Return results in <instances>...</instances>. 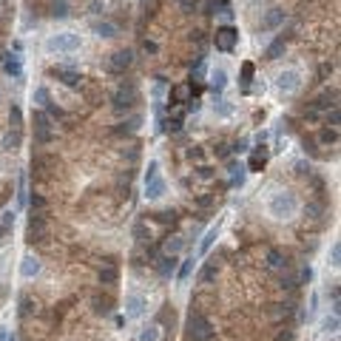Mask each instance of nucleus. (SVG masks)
I'll return each mask as SVG.
<instances>
[{
	"instance_id": "1",
	"label": "nucleus",
	"mask_w": 341,
	"mask_h": 341,
	"mask_svg": "<svg viewBox=\"0 0 341 341\" xmlns=\"http://www.w3.org/2000/svg\"><path fill=\"white\" fill-rule=\"evenodd\" d=\"M270 216L273 219H290V216H296V211H299V202H296V196L287 194V191H281V194H276L273 199H270Z\"/></svg>"
},
{
	"instance_id": "2",
	"label": "nucleus",
	"mask_w": 341,
	"mask_h": 341,
	"mask_svg": "<svg viewBox=\"0 0 341 341\" xmlns=\"http://www.w3.org/2000/svg\"><path fill=\"white\" fill-rule=\"evenodd\" d=\"M213 339V324L202 313H191L188 319V341H211Z\"/></svg>"
},
{
	"instance_id": "3",
	"label": "nucleus",
	"mask_w": 341,
	"mask_h": 341,
	"mask_svg": "<svg viewBox=\"0 0 341 341\" xmlns=\"http://www.w3.org/2000/svg\"><path fill=\"white\" fill-rule=\"evenodd\" d=\"M137 85L134 82H122L117 91H114V97H111V105H114V111H131L134 105H137Z\"/></svg>"
},
{
	"instance_id": "4",
	"label": "nucleus",
	"mask_w": 341,
	"mask_h": 341,
	"mask_svg": "<svg viewBox=\"0 0 341 341\" xmlns=\"http://www.w3.org/2000/svg\"><path fill=\"white\" fill-rule=\"evenodd\" d=\"M80 49V37L71 32H63V34H54V37H49L46 40V51H65V54H71V51Z\"/></svg>"
},
{
	"instance_id": "5",
	"label": "nucleus",
	"mask_w": 341,
	"mask_h": 341,
	"mask_svg": "<svg viewBox=\"0 0 341 341\" xmlns=\"http://www.w3.org/2000/svg\"><path fill=\"white\" fill-rule=\"evenodd\" d=\"M34 137L40 145H46L54 140V128H51V117L46 111H34Z\"/></svg>"
},
{
	"instance_id": "6",
	"label": "nucleus",
	"mask_w": 341,
	"mask_h": 341,
	"mask_svg": "<svg viewBox=\"0 0 341 341\" xmlns=\"http://www.w3.org/2000/svg\"><path fill=\"white\" fill-rule=\"evenodd\" d=\"M236 40H239V32H236L233 26H219L216 34H213V43H216V49L219 51H233Z\"/></svg>"
},
{
	"instance_id": "7",
	"label": "nucleus",
	"mask_w": 341,
	"mask_h": 341,
	"mask_svg": "<svg viewBox=\"0 0 341 341\" xmlns=\"http://www.w3.org/2000/svg\"><path fill=\"white\" fill-rule=\"evenodd\" d=\"M29 242H43L46 239V213H32L29 216V230H26Z\"/></svg>"
},
{
	"instance_id": "8",
	"label": "nucleus",
	"mask_w": 341,
	"mask_h": 341,
	"mask_svg": "<svg viewBox=\"0 0 341 341\" xmlns=\"http://www.w3.org/2000/svg\"><path fill=\"white\" fill-rule=\"evenodd\" d=\"M148 307V299L140 293H128L125 296V319H140Z\"/></svg>"
},
{
	"instance_id": "9",
	"label": "nucleus",
	"mask_w": 341,
	"mask_h": 341,
	"mask_svg": "<svg viewBox=\"0 0 341 341\" xmlns=\"http://www.w3.org/2000/svg\"><path fill=\"white\" fill-rule=\"evenodd\" d=\"M301 85V74L296 71V68H287V71H281L276 77V88L279 91H284V94H290V91H296Z\"/></svg>"
},
{
	"instance_id": "10",
	"label": "nucleus",
	"mask_w": 341,
	"mask_h": 341,
	"mask_svg": "<svg viewBox=\"0 0 341 341\" xmlns=\"http://www.w3.org/2000/svg\"><path fill=\"white\" fill-rule=\"evenodd\" d=\"M131 63H134V51L122 49V51H117V54H111V60H108V71H111V74H122Z\"/></svg>"
},
{
	"instance_id": "11",
	"label": "nucleus",
	"mask_w": 341,
	"mask_h": 341,
	"mask_svg": "<svg viewBox=\"0 0 341 341\" xmlns=\"http://www.w3.org/2000/svg\"><path fill=\"white\" fill-rule=\"evenodd\" d=\"M114 304H117V301H114L111 293H94V296H91V307H94L97 316H108L114 310Z\"/></svg>"
},
{
	"instance_id": "12",
	"label": "nucleus",
	"mask_w": 341,
	"mask_h": 341,
	"mask_svg": "<svg viewBox=\"0 0 341 341\" xmlns=\"http://www.w3.org/2000/svg\"><path fill=\"white\" fill-rule=\"evenodd\" d=\"M51 74H54L57 80L63 82V85H80V74H77L74 68H65V65H54V68H51Z\"/></svg>"
},
{
	"instance_id": "13",
	"label": "nucleus",
	"mask_w": 341,
	"mask_h": 341,
	"mask_svg": "<svg viewBox=\"0 0 341 341\" xmlns=\"http://www.w3.org/2000/svg\"><path fill=\"white\" fill-rule=\"evenodd\" d=\"M157 273L162 279H171L177 273V256L171 253V256H157Z\"/></svg>"
},
{
	"instance_id": "14",
	"label": "nucleus",
	"mask_w": 341,
	"mask_h": 341,
	"mask_svg": "<svg viewBox=\"0 0 341 341\" xmlns=\"http://www.w3.org/2000/svg\"><path fill=\"white\" fill-rule=\"evenodd\" d=\"M100 284H117V279H120V270H117V264H114L111 259L105 261L102 267H100Z\"/></svg>"
},
{
	"instance_id": "15",
	"label": "nucleus",
	"mask_w": 341,
	"mask_h": 341,
	"mask_svg": "<svg viewBox=\"0 0 341 341\" xmlns=\"http://www.w3.org/2000/svg\"><path fill=\"white\" fill-rule=\"evenodd\" d=\"M40 273V261L34 256H23V264H20V276L23 279H34Z\"/></svg>"
},
{
	"instance_id": "16",
	"label": "nucleus",
	"mask_w": 341,
	"mask_h": 341,
	"mask_svg": "<svg viewBox=\"0 0 341 341\" xmlns=\"http://www.w3.org/2000/svg\"><path fill=\"white\" fill-rule=\"evenodd\" d=\"M225 85H227V71H225V68H213V71H211V88H213V94L225 91Z\"/></svg>"
},
{
	"instance_id": "17",
	"label": "nucleus",
	"mask_w": 341,
	"mask_h": 341,
	"mask_svg": "<svg viewBox=\"0 0 341 341\" xmlns=\"http://www.w3.org/2000/svg\"><path fill=\"white\" fill-rule=\"evenodd\" d=\"M145 194H148V199H160V196L165 194V182L160 177L148 179V182H145Z\"/></svg>"
},
{
	"instance_id": "18",
	"label": "nucleus",
	"mask_w": 341,
	"mask_h": 341,
	"mask_svg": "<svg viewBox=\"0 0 341 341\" xmlns=\"http://www.w3.org/2000/svg\"><path fill=\"white\" fill-rule=\"evenodd\" d=\"M264 162H267V148L259 145V148H256V154L247 160V168H250V171H261V168H264Z\"/></svg>"
},
{
	"instance_id": "19",
	"label": "nucleus",
	"mask_w": 341,
	"mask_h": 341,
	"mask_svg": "<svg viewBox=\"0 0 341 341\" xmlns=\"http://www.w3.org/2000/svg\"><path fill=\"white\" fill-rule=\"evenodd\" d=\"M281 20H284V12H281V9H270V12H267V17L261 20V29H264V32H267V29H276Z\"/></svg>"
},
{
	"instance_id": "20",
	"label": "nucleus",
	"mask_w": 341,
	"mask_h": 341,
	"mask_svg": "<svg viewBox=\"0 0 341 341\" xmlns=\"http://www.w3.org/2000/svg\"><path fill=\"white\" fill-rule=\"evenodd\" d=\"M284 46H287V40H284V37L273 40V43L267 46V51H264V57H267V60H279V57L284 54Z\"/></svg>"
},
{
	"instance_id": "21",
	"label": "nucleus",
	"mask_w": 341,
	"mask_h": 341,
	"mask_svg": "<svg viewBox=\"0 0 341 341\" xmlns=\"http://www.w3.org/2000/svg\"><path fill=\"white\" fill-rule=\"evenodd\" d=\"M140 122H142V117H131L128 122H120V125L114 128V134H117V137H122V134H134V131L140 128Z\"/></svg>"
},
{
	"instance_id": "22",
	"label": "nucleus",
	"mask_w": 341,
	"mask_h": 341,
	"mask_svg": "<svg viewBox=\"0 0 341 341\" xmlns=\"http://www.w3.org/2000/svg\"><path fill=\"white\" fill-rule=\"evenodd\" d=\"M287 261H284V253L279 250V247H270L267 250V267H273V270H279V267H284Z\"/></svg>"
},
{
	"instance_id": "23",
	"label": "nucleus",
	"mask_w": 341,
	"mask_h": 341,
	"mask_svg": "<svg viewBox=\"0 0 341 341\" xmlns=\"http://www.w3.org/2000/svg\"><path fill=\"white\" fill-rule=\"evenodd\" d=\"M6 71H9V74H12V77H17V80H20V77H23V65H20V57H15V54H9V57H6Z\"/></svg>"
},
{
	"instance_id": "24",
	"label": "nucleus",
	"mask_w": 341,
	"mask_h": 341,
	"mask_svg": "<svg viewBox=\"0 0 341 341\" xmlns=\"http://www.w3.org/2000/svg\"><path fill=\"white\" fill-rule=\"evenodd\" d=\"M20 142H23V137H20V131H15V128L3 137V148H6V151H17Z\"/></svg>"
},
{
	"instance_id": "25",
	"label": "nucleus",
	"mask_w": 341,
	"mask_h": 341,
	"mask_svg": "<svg viewBox=\"0 0 341 341\" xmlns=\"http://www.w3.org/2000/svg\"><path fill=\"white\" fill-rule=\"evenodd\" d=\"M91 29H94V32L100 34V37H117V26H114V23H108V20H102V23H94V26H91Z\"/></svg>"
},
{
	"instance_id": "26",
	"label": "nucleus",
	"mask_w": 341,
	"mask_h": 341,
	"mask_svg": "<svg viewBox=\"0 0 341 341\" xmlns=\"http://www.w3.org/2000/svg\"><path fill=\"white\" fill-rule=\"evenodd\" d=\"M137 341H160V324H148L140 330Z\"/></svg>"
},
{
	"instance_id": "27",
	"label": "nucleus",
	"mask_w": 341,
	"mask_h": 341,
	"mask_svg": "<svg viewBox=\"0 0 341 341\" xmlns=\"http://www.w3.org/2000/svg\"><path fill=\"white\" fill-rule=\"evenodd\" d=\"M216 239H219V225L211 227V230L205 233V239H202V244H199V253H208V250L213 247V242H216Z\"/></svg>"
},
{
	"instance_id": "28",
	"label": "nucleus",
	"mask_w": 341,
	"mask_h": 341,
	"mask_svg": "<svg viewBox=\"0 0 341 341\" xmlns=\"http://www.w3.org/2000/svg\"><path fill=\"white\" fill-rule=\"evenodd\" d=\"M253 71H256V68H253V63H242V91H250V82H253Z\"/></svg>"
},
{
	"instance_id": "29",
	"label": "nucleus",
	"mask_w": 341,
	"mask_h": 341,
	"mask_svg": "<svg viewBox=\"0 0 341 341\" xmlns=\"http://www.w3.org/2000/svg\"><path fill=\"white\" fill-rule=\"evenodd\" d=\"M191 100V85H177L171 91V102H188Z\"/></svg>"
},
{
	"instance_id": "30",
	"label": "nucleus",
	"mask_w": 341,
	"mask_h": 341,
	"mask_svg": "<svg viewBox=\"0 0 341 341\" xmlns=\"http://www.w3.org/2000/svg\"><path fill=\"white\" fill-rule=\"evenodd\" d=\"M49 15L51 17H68V3H65V0H51Z\"/></svg>"
},
{
	"instance_id": "31",
	"label": "nucleus",
	"mask_w": 341,
	"mask_h": 341,
	"mask_svg": "<svg viewBox=\"0 0 341 341\" xmlns=\"http://www.w3.org/2000/svg\"><path fill=\"white\" fill-rule=\"evenodd\" d=\"M157 324H177V313H174V307H162L160 310V316H157Z\"/></svg>"
},
{
	"instance_id": "32",
	"label": "nucleus",
	"mask_w": 341,
	"mask_h": 341,
	"mask_svg": "<svg viewBox=\"0 0 341 341\" xmlns=\"http://www.w3.org/2000/svg\"><path fill=\"white\" fill-rule=\"evenodd\" d=\"M213 279H216V261H208V264L199 270V281L208 284V281H213Z\"/></svg>"
},
{
	"instance_id": "33",
	"label": "nucleus",
	"mask_w": 341,
	"mask_h": 341,
	"mask_svg": "<svg viewBox=\"0 0 341 341\" xmlns=\"http://www.w3.org/2000/svg\"><path fill=\"white\" fill-rule=\"evenodd\" d=\"M134 236H137V242H142V244L151 242V230H148L145 222H137V225H134Z\"/></svg>"
},
{
	"instance_id": "34",
	"label": "nucleus",
	"mask_w": 341,
	"mask_h": 341,
	"mask_svg": "<svg viewBox=\"0 0 341 341\" xmlns=\"http://www.w3.org/2000/svg\"><path fill=\"white\" fill-rule=\"evenodd\" d=\"M319 142H321V145H336V142H339V131H336V128H324L321 134H319Z\"/></svg>"
},
{
	"instance_id": "35",
	"label": "nucleus",
	"mask_w": 341,
	"mask_h": 341,
	"mask_svg": "<svg viewBox=\"0 0 341 341\" xmlns=\"http://www.w3.org/2000/svg\"><path fill=\"white\" fill-rule=\"evenodd\" d=\"M29 202H32V213H46V205H49V202H46V196L32 194V199H29Z\"/></svg>"
},
{
	"instance_id": "36",
	"label": "nucleus",
	"mask_w": 341,
	"mask_h": 341,
	"mask_svg": "<svg viewBox=\"0 0 341 341\" xmlns=\"http://www.w3.org/2000/svg\"><path fill=\"white\" fill-rule=\"evenodd\" d=\"M162 131H165V134H179V131H182V117L165 120V122H162Z\"/></svg>"
},
{
	"instance_id": "37",
	"label": "nucleus",
	"mask_w": 341,
	"mask_h": 341,
	"mask_svg": "<svg viewBox=\"0 0 341 341\" xmlns=\"http://www.w3.org/2000/svg\"><path fill=\"white\" fill-rule=\"evenodd\" d=\"M230 3L227 0H208L205 3V15H216V9H227Z\"/></svg>"
},
{
	"instance_id": "38",
	"label": "nucleus",
	"mask_w": 341,
	"mask_h": 341,
	"mask_svg": "<svg viewBox=\"0 0 341 341\" xmlns=\"http://www.w3.org/2000/svg\"><path fill=\"white\" fill-rule=\"evenodd\" d=\"M9 120H12V128H15V131L23 128V114H20V108H17V105H12V111H9Z\"/></svg>"
},
{
	"instance_id": "39",
	"label": "nucleus",
	"mask_w": 341,
	"mask_h": 341,
	"mask_svg": "<svg viewBox=\"0 0 341 341\" xmlns=\"http://www.w3.org/2000/svg\"><path fill=\"white\" fill-rule=\"evenodd\" d=\"M154 219L162 222V225H168V222L174 225V222H177V211H160V213H154Z\"/></svg>"
},
{
	"instance_id": "40",
	"label": "nucleus",
	"mask_w": 341,
	"mask_h": 341,
	"mask_svg": "<svg viewBox=\"0 0 341 341\" xmlns=\"http://www.w3.org/2000/svg\"><path fill=\"white\" fill-rule=\"evenodd\" d=\"M34 102H37V105H49V102H51L49 88H43V85H40V88L34 91Z\"/></svg>"
},
{
	"instance_id": "41",
	"label": "nucleus",
	"mask_w": 341,
	"mask_h": 341,
	"mask_svg": "<svg viewBox=\"0 0 341 341\" xmlns=\"http://www.w3.org/2000/svg\"><path fill=\"white\" fill-rule=\"evenodd\" d=\"M321 330H327V333H336L339 330V316L333 313V316H327L324 321H321Z\"/></svg>"
},
{
	"instance_id": "42",
	"label": "nucleus",
	"mask_w": 341,
	"mask_h": 341,
	"mask_svg": "<svg viewBox=\"0 0 341 341\" xmlns=\"http://www.w3.org/2000/svg\"><path fill=\"white\" fill-rule=\"evenodd\" d=\"M191 267H194V259L182 261V267H179V270H177V279H179V281H185V279L191 276Z\"/></svg>"
},
{
	"instance_id": "43",
	"label": "nucleus",
	"mask_w": 341,
	"mask_h": 341,
	"mask_svg": "<svg viewBox=\"0 0 341 341\" xmlns=\"http://www.w3.org/2000/svg\"><path fill=\"white\" fill-rule=\"evenodd\" d=\"M213 205H216L213 196H199V199H196V208H202V211H208V208H213Z\"/></svg>"
},
{
	"instance_id": "44",
	"label": "nucleus",
	"mask_w": 341,
	"mask_h": 341,
	"mask_svg": "<svg viewBox=\"0 0 341 341\" xmlns=\"http://www.w3.org/2000/svg\"><path fill=\"white\" fill-rule=\"evenodd\" d=\"M341 244L339 242H336V244H333V250H330V264H333V267H339V264H341Z\"/></svg>"
},
{
	"instance_id": "45",
	"label": "nucleus",
	"mask_w": 341,
	"mask_h": 341,
	"mask_svg": "<svg viewBox=\"0 0 341 341\" xmlns=\"http://www.w3.org/2000/svg\"><path fill=\"white\" fill-rule=\"evenodd\" d=\"M213 111L219 114V117H227L233 108H230V102H227V100H219V105H213Z\"/></svg>"
},
{
	"instance_id": "46",
	"label": "nucleus",
	"mask_w": 341,
	"mask_h": 341,
	"mask_svg": "<svg viewBox=\"0 0 341 341\" xmlns=\"http://www.w3.org/2000/svg\"><path fill=\"white\" fill-rule=\"evenodd\" d=\"M339 120H341V114H339V108H333V111H327V125H339Z\"/></svg>"
},
{
	"instance_id": "47",
	"label": "nucleus",
	"mask_w": 341,
	"mask_h": 341,
	"mask_svg": "<svg viewBox=\"0 0 341 341\" xmlns=\"http://www.w3.org/2000/svg\"><path fill=\"white\" fill-rule=\"evenodd\" d=\"M330 74H333V63H321V65H319V77H321V80H327Z\"/></svg>"
},
{
	"instance_id": "48",
	"label": "nucleus",
	"mask_w": 341,
	"mask_h": 341,
	"mask_svg": "<svg viewBox=\"0 0 341 341\" xmlns=\"http://www.w3.org/2000/svg\"><path fill=\"white\" fill-rule=\"evenodd\" d=\"M0 225H6V227L15 225V211H3V219H0Z\"/></svg>"
},
{
	"instance_id": "49",
	"label": "nucleus",
	"mask_w": 341,
	"mask_h": 341,
	"mask_svg": "<svg viewBox=\"0 0 341 341\" xmlns=\"http://www.w3.org/2000/svg\"><path fill=\"white\" fill-rule=\"evenodd\" d=\"M304 151H310L313 157H319V148H316V140H310V137H304Z\"/></svg>"
},
{
	"instance_id": "50",
	"label": "nucleus",
	"mask_w": 341,
	"mask_h": 341,
	"mask_svg": "<svg viewBox=\"0 0 341 341\" xmlns=\"http://www.w3.org/2000/svg\"><path fill=\"white\" fill-rule=\"evenodd\" d=\"M230 151H233V154H242V151H247V140H236Z\"/></svg>"
},
{
	"instance_id": "51",
	"label": "nucleus",
	"mask_w": 341,
	"mask_h": 341,
	"mask_svg": "<svg viewBox=\"0 0 341 341\" xmlns=\"http://www.w3.org/2000/svg\"><path fill=\"white\" fill-rule=\"evenodd\" d=\"M46 108H49V117H63V108H60V105H54V102H49Z\"/></svg>"
},
{
	"instance_id": "52",
	"label": "nucleus",
	"mask_w": 341,
	"mask_h": 341,
	"mask_svg": "<svg viewBox=\"0 0 341 341\" xmlns=\"http://www.w3.org/2000/svg\"><path fill=\"white\" fill-rule=\"evenodd\" d=\"M310 279H313V270H310V264H307V267L299 273V281H310Z\"/></svg>"
},
{
	"instance_id": "53",
	"label": "nucleus",
	"mask_w": 341,
	"mask_h": 341,
	"mask_svg": "<svg viewBox=\"0 0 341 341\" xmlns=\"http://www.w3.org/2000/svg\"><path fill=\"white\" fill-rule=\"evenodd\" d=\"M188 160H202V148H191V151H188Z\"/></svg>"
},
{
	"instance_id": "54",
	"label": "nucleus",
	"mask_w": 341,
	"mask_h": 341,
	"mask_svg": "<svg viewBox=\"0 0 341 341\" xmlns=\"http://www.w3.org/2000/svg\"><path fill=\"white\" fill-rule=\"evenodd\" d=\"M165 247H168V253H177L179 247H182V242H179V239H174V242H168Z\"/></svg>"
},
{
	"instance_id": "55",
	"label": "nucleus",
	"mask_w": 341,
	"mask_h": 341,
	"mask_svg": "<svg viewBox=\"0 0 341 341\" xmlns=\"http://www.w3.org/2000/svg\"><path fill=\"white\" fill-rule=\"evenodd\" d=\"M216 154H219V157H230V145H219L216 148Z\"/></svg>"
},
{
	"instance_id": "56",
	"label": "nucleus",
	"mask_w": 341,
	"mask_h": 341,
	"mask_svg": "<svg viewBox=\"0 0 341 341\" xmlns=\"http://www.w3.org/2000/svg\"><path fill=\"white\" fill-rule=\"evenodd\" d=\"M199 177H202V179H211L213 171H211V168H199Z\"/></svg>"
},
{
	"instance_id": "57",
	"label": "nucleus",
	"mask_w": 341,
	"mask_h": 341,
	"mask_svg": "<svg viewBox=\"0 0 341 341\" xmlns=\"http://www.w3.org/2000/svg\"><path fill=\"white\" fill-rule=\"evenodd\" d=\"M142 49H145V51H151V54H154V51H157V43H151V40H145V43H142Z\"/></svg>"
},
{
	"instance_id": "58",
	"label": "nucleus",
	"mask_w": 341,
	"mask_h": 341,
	"mask_svg": "<svg viewBox=\"0 0 341 341\" xmlns=\"http://www.w3.org/2000/svg\"><path fill=\"white\" fill-rule=\"evenodd\" d=\"M276 341H293V333H290V330H287V333H279Z\"/></svg>"
},
{
	"instance_id": "59",
	"label": "nucleus",
	"mask_w": 341,
	"mask_h": 341,
	"mask_svg": "<svg viewBox=\"0 0 341 341\" xmlns=\"http://www.w3.org/2000/svg\"><path fill=\"white\" fill-rule=\"evenodd\" d=\"M6 233H9V227H6V225H0V239H3Z\"/></svg>"
},
{
	"instance_id": "60",
	"label": "nucleus",
	"mask_w": 341,
	"mask_h": 341,
	"mask_svg": "<svg viewBox=\"0 0 341 341\" xmlns=\"http://www.w3.org/2000/svg\"><path fill=\"white\" fill-rule=\"evenodd\" d=\"M182 3H188V0H182Z\"/></svg>"
},
{
	"instance_id": "61",
	"label": "nucleus",
	"mask_w": 341,
	"mask_h": 341,
	"mask_svg": "<svg viewBox=\"0 0 341 341\" xmlns=\"http://www.w3.org/2000/svg\"><path fill=\"white\" fill-rule=\"evenodd\" d=\"M65 3H68V0H65Z\"/></svg>"
},
{
	"instance_id": "62",
	"label": "nucleus",
	"mask_w": 341,
	"mask_h": 341,
	"mask_svg": "<svg viewBox=\"0 0 341 341\" xmlns=\"http://www.w3.org/2000/svg\"><path fill=\"white\" fill-rule=\"evenodd\" d=\"M333 341H336V339H333Z\"/></svg>"
}]
</instances>
